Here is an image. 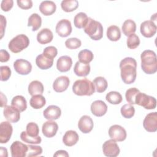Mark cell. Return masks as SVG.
<instances>
[{"label":"cell","instance_id":"8992f818","mask_svg":"<svg viewBox=\"0 0 157 157\" xmlns=\"http://www.w3.org/2000/svg\"><path fill=\"white\" fill-rule=\"evenodd\" d=\"M135 104L140 105L145 109H154L156 106V100L155 98L139 91L135 98Z\"/></svg>","mask_w":157,"mask_h":157},{"label":"cell","instance_id":"d590c367","mask_svg":"<svg viewBox=\"0 0 157 157\" xmlns=\"http://www.w3.org/2000/svg\"><path fill=\"white\" fill-rule=\"evenodd\" d=\"M105 99L111 104H119L121 102L123 98L121 94L117 91H112L108 93L105 96Z\"/></svg>","mask_w":157,"mask_h":157},{"label":"cell","instance_id":"f546056e","mask_svg":"<svg viewBox=\"0 0 157 157\" xmlns=\"http://www.w3.org/2000/svg\"><path fill=\"white\" fill-rule=\"evenodd\" d=\"M31 107L35 109H39L43 107L46 104V100L42 94H37L33 96L29 101Z\"/></svg>","mask_w":157,"mask_h":157},{"label":"cell","instance_id":"f907efd6","mask_svg":"<svg viewBox=\"0 0 157 157\" xmlns=\"http://www.w3.org/2000/svg\"><path fill=\"white\" fill-rule=\"evenodd\" d=\"M6 26V19L2 15H1V39L2 38Z\"/></svg>","mask_w":157,"mask_h":157},{"label":"cell","instance_id":"f1b7e54d","mask_svg":"<svg viewBox=\"0 0 157 157\" xmlns=\"http://www.w3.org/2000/svg\"><path fill=\"white\" fill-rule=\"evenodd\" d=\"M107 37L111 41H117L121 37V31L118 26L111 25L107 29Z\"/></svg>","mask_w":157,"mask_h":157},{"label":"cell","instance_id":"83f0119b","mask_svg":"<svg viewBox=\"0 0 157 157\" xmlns=\"http://www.w3.org/2000/svg\"><path fill=\"white\" fill-rule=\"evenodd\" d=\"M11 104L19 110L20 112L25 111L27 108L26 100L21 95H17L13 97L11 101Z\"/></svg>","mask_w":157,"mask_h":157},{"label":"cell","instance_id":"7a4b0ae2","mask_svg":"<svg viewBox=\"0 0 157 157\" xmlns=\"http://www.w3.org/2000/svg\"><path fill=\"white\" fill-rule=\"evenodd\" d=\"M140 59L141 67L145 73L153 74L157 71V60L155 52L151 50H144L141 53Z\"/></svg>","mask_w":157,"mask_h":157},{"label":"cell","instance_id":"7bdbcfd3","mask_svg":"<svg viewBox=\"0 0 157 157\" xmlns=\"http://www.w3.org/2000/svg\"><path fill=\"white\" fill-rule=\"evenodd\" d=\"M28 149L26 153V156L28 157L37 156L41 155L42 153V148L40 146L28 145Z\"/></svg>","mask_w":157,"mask_h":157},{"label":"cell","instance_id":"7c38bea8","mask_svg":"<svg viewBox=\"0 0 157 157\" xmlns=\"http://www.w3.org/2000/svg\"><path fill=\"white\" fill-rule=\"evenodd\" d=\"M13 128L9 121H2L0 124V143L6 144L10 139Z\"/></svg>","mask_w":157,"mask_h":157},{"label":"cell","instance_id":"6da1fadb","mask_svg":"<svg viewBox=\"0 0 157 157\" xmlns=\"http://www.w3.org/2000/svg\"><path fill=\"white\" fill-rule=\"evenodd\" d=\"M120 74L123 82L126 84H131L136 80L137 76V62L131 57H126L120 63Z\"/></svg>","mask_w":157,"mask_h":157},{"label":"cell","instance_id":"5b68a950","mask_svg":"<svg viewBox=\"0 0 157 157\" xmlns=\"http://www.w3.org/2000/svg\"><path fill=\"white\" fill-rule=\"evenodd\" d=\"M29 44V39L25 34H18L12 38L9 43V50L15 53H19L27 48Z\"/></svg>","mask_w":157,"mask_h":157},{"label":"cell","instance_id":"ac0fdd59","mask_svg":"<svg viewBox=\"0 0 157 157\" xmlns=\"http://www.w3.org/2000/svg\"><path fill=\"white\" fill-rule=\"evenodd\" d=\"M94 123L92 118L88 115L82 116L78 123V129L83 133L86 134L91 131L93 128Z\"/></svg>","mask_w":157,"mask_h":157},{"label":"cell","instance_id":"e0dca14e","mask_svg":"<svg viewBox=\"0 0 157 157\" xmlns=\"http://www.w3.org/2000/svg\"><path fill=\"white\" fill-rule=\"evenodd\" d=\"M70 83V80L67 76L62 75L57 77L53 83V88L57 93H61L66 91Z\"/></svg>","mask_w":157,"mask_h":157},{"label":"cell","instance_id":"ee69618b","mask_svg":"<svg viewBox=\"0 0 157 157\" xmlns=\"http://www.w3.org/2000/svg\"><path fill=\"white\" fill-rule=\"evenodd\" d=\"M82 45V42L80 39L76 37H71L65 41V45L69 49H77Z\"/></svg>","mask_w":157,"mask_h":157},{"label":"cell","instance_id":"7402d4cb","mask_svg":"<svg viewBox=\"0 0 157 157\" xmlns=\"http://www.w3.org/2000/svg\"><path fill=\"white\" fill-rule=\"evenodd\" d=\"M53 34L48 28L42 29L37 34V40L40 44H47L52 42Z\"/></svg>","mask_w":157,"mask_h":157},{"label":"cell","instance_id":"4316f807","mask_svg":"<svg viewBox=\"0 0 157 157\" xmlns=\"http://www.w3.org/2000/svg\"><path fill=\"white\" fill-rule=\"evenodd\" d=\"M43 84L39 80H33L28 85V92L31 96L42 94L44 93Z\"/></svg>","mask_w":157,"mask_h":157},{"label":"cell","instance_id":"f35d334b","mask_svg":"<svg viewBox=\"0 0 157 157\" xmlns=\"http://www.w3.org/2000/svg\"><path fill=\"white\" fill-rule=\"evenodd\" d=\"M121 115L125 118H132L135 113L134 107L130 104L123 105L120 110Z\"/></svg>","mask_w":157,"mask_h":157},{"label":"cell","instance_id":"c3c4849f","mask_svg":"<svg viewBox=\"0 0 157 157\" xmlns=\"http://www.w3.org/2000/svg\"><path fill=\"white\" fill-rule=\"evenodd\" d=\"M13 0H2L1 4V8L4 12L9 11L13 7Z\"/></svg>","mask_w":157,"mask_h":157},{"label":"cell","instance_id":"f6af8a7d","mask_svg":"<svg viewBox=\"0 0 157 157\" xmlns=\"http://www.w3.org/2000/svg\"><path fill=\"white\" fill-rule=\"evenodd\" d=\"M42 54L48 58L53 59L56 56L58 50L57 48L54 46H48L44 48Z\"/></svg>","mask_w":157,"mask_h":157},{"label":"cell","instance_id":"d6a6232c","mask_svg":"<svg viewBox=\"0 0 157 157\" xmlns=\"http://www.w3.org/2000/svg\"><path fill=\"white\" fill-rule=\"evenodd\" d=\"M88 18L87 15L84 12H79L77 13L74 18L75 26L79 29L83 28L88 21Z\"/></svg>","mask_w":157,"mask_h":157},{"label":"cell","instance_id":"e575fe53","mask_svg":"<svg viewBox=\"0 0 157 157\" xmlns=\"http://www.w3.org/2000/svg\"><path fill=\"white\" fill-rule=\"evenodd\" d=\"M61 7L66 12H73L78 7V2L77 0H63L61 1Z\"/></svg>","mask_w":157,"mask_h":157},{"label":"cell","instance_id":"4dcf8cb0","mask_svg":"<svg viewBox=\"0 0 157 157\" xmlns=\"http://www.w3.org/2000/svg\"><path fill=\"white\" fill-rule=\"evenodd\" d=\"M42 25V18L41 17L36 13L31 14L28 18V26H32V31H35L39 29Z\"/></svg>","mask_w":157,"mask_h":157},{"label":"cell","instance_id":"30bf717a","mask_svg":"<svg viewBox=\"0 0 157 157\" xmlns=\"http://www.w3.org/2000/svg\"><path fill=\"white\" fill-rule=\"evenodd\" d=\"M56 33L62 37L69 36L72 33V26L71 21L67 19L59 20L56 25Z\"/></svg>","mask_w":157,"mask_h":157},{"label":"cell","instance_id":"484cf974","mask_svg":"<svg viewBox=\"0 0 157 157\" xmlns=\"http://www.w3.org/2000/svg\"><path fill=\"white\" fill-rule=\"evenodd\" d=\"M74 72L77 76L86 77L90 72V66L89 64L77 61L74 67Z\"/></svg>","mask_w":157,"mask_h":157},{"label":"cell","instance_id":"7dc6e473","mask_svg":"<svg viewBox=\"0 0 157 157\" xmlns=\"http://www.w3.org/2000/svg\"><path fill=\"white\" fill-rule=\"evenodd\" d=\"M18 6L22 9H29L33 7V1L31 0H17Z\"/></svg>","mask_w":157,"mask_h":157},{"label":"cell","instance_id":"f5cc1de1","mask_svg":"<svg viewBox=\"0 0 157 157\" xmlns=\"http://www.w3.org/2000/svg\"><path fill=\"white\" fill-rule=\"evenodd\" d=\"M7 99L6 98V96L1 92V107H5L7 104Z\"/></svg>","mask_w":157,"mask_h":157},{"label":"cell","instance_id":"8d00e7d4","mask_svg":"<svg viewBox=\"0 0 157 157\" xmlns=\"http://www.w3.org/2000/svg\"><path fill=\"white\" fill-rule=\"evenodd\" d=\"M93 58L94 55L93 52L87 49L81 50L78 54V61L82 63L89 64L93 59Z\"/></svg>","mask_w":157,"mask_h":157},{"label":"cell","instance_id":"d4e9b609","mask_svg":"<svg viewBox=\"0 0 157 157\" xmlns=\"http://www.w3.org/2000/svg\"><path fill=\"white\" fill-rule=\"evenodd\" d=\"M36 64L40 69H48L53 66V59L48 58L42 53L37 56L36 58Z\"/></svg>","mask_w":157,"mask_h":157},{"label":"cell","instance_id":"74e56055","mask_svg":"<svg viewBox=\"0 0 157 157\" xmlns=\"http://www.w3.org/2000/svg\"><path fill=\"white\" fill-rule=\"evenodd\" d=\"M20 138L23 142L30 144H39L42 141L41 137L39 136L37 137H32L29 136L26 131H22L21 132Z\"/></svg>","mask_w":157,"mask_h":157},{"label":"cell","instance_id":"3957f363","mask_svg":"<svg viewBox=\"0 0 157 157\" xmlns=\"http://www.w3.org/2000/svg\"><path fill=\"white\" fill-rule=\"evenodd\" d=\"M72 91L77 96H91L95 92L93 83L86 78L76 80L72 85Z\"/></svg>","mask_w":157,"mask_h":157},{"label":"cell","instance_id":"836d02e7","mask_svg":"<svg viewBox=\"0 0 157 157\" xmlns=\"http://www.w3.org/2000/svg\"><path fill=\"white\" fill-rule=\"evenodd\" d=\"M95 90L98 93H103L104 92L108 86L107 82L106 79L103 77H96L93 82Z\"/></svg>","mask_w":157,"mask_h":157},{"label":"cell","instance_id":"5bb4252c","mask_svg":"<svg viewBox=\"0 0 157 157\" xmlns=\"http://www.w3.org/2000/svg\"><path fill=\"white\" fill-rule=\"evenodd\" d=\"M156 24L151 20H146L140 25V31L142 36L145 37H151L156 33Z\"/></svg>","mask_w":157,"mask_h":157},{"label":"cell","instance_id":"db71d44e","mask_svg":"<svg viewBox=\"0 0 157 157\" xmlns=\"http://www.w3.org/2000/svg\"><path fill=\"white\" fill-rule=\"evenodd\" d=\"M0 155L1 156H7V150L6 148H4L3 147H1L0 148Z\"/></svg>","mask_w":157,"mask_h":157},{"label":"cell","instance_id":"60d3db41","mask_svg":"<svg viewBox=\"0 0 157 157\" xmlns=\"http://www.w3.org/2000/svg\"><path fill=\"white\" fill-rule=\"evenodd\" d=\"M139 91H140L136 88H131L127 90L125 93L126 101L130 104H135V98Z\"/></svg>","mask_w":157,"mask_h":157},{"label":"cell","instance_id":"9c48e42d","mask_svg":"<svg viewBox=\"0 0 157 157\" xmlns=\"http://www.w3.org/2000/svg\"><path fill=\"white\" fill-rule=\"evenodd\" d=\"M144 129L150 132H156L157 130V112H151L147 114L143 121Z\"/></svg>","mask_w":157,"mask_h":157},{"label":"cell","instance_id":"ab89813d","mask_svg":"<svg viewBox=\"0 0 157 157\" xmlns=\"http://www.w3.org/2000/svg\"><path fill=\"white\" fill-rule=\"evenodd\" d=\"M140 39L137 35L136 34H132L129 35L127 39L126 44L127 46L129 49H135L140 44Z\"/></svg>","mask_w":157,"mask_h":157},{"label":"cell","instance_id":"b9f144b4","mask_svg":"<svg viewBox=\"0 0 157 157\" xmlns=\"http://www.w3.org/2000/svg\"><path fill=\"white\" fill-rule=\"evenodd\" d=\"M26 132L27 134L32 137H37L39 136V128L38 125L34 122H30L26 125Z\"/></svg>","mask_w":157,"mask_h":157},{"label":"cell","instance_id":"681fc988","mask_svg":"<svg viewBox=\"0 0 157 157\" xmlns=\"http://www.w3.org/2000/svg\"><path fill=\"white\" fill-rule=\"evenodd\" d=\"M10 59V55L6 50H0V61L1 63L7 62Z\"/></svg>","mask_w":157,"mask_h":157},{"label":"cell","instance_id":"bcb514c9","mask_svg":"<svg viewBox=\"0 0 157 157\" xmlns=\"http://www.w3.org/2000/svg\"><path fill=\"white\" fill-rule=\"evenodd\" d=\"M1 71V80L7 81L11 75V70L7 66H1L0 67Z\"/></svg>","mask_w":157,"mask_h":157},{"label":"cell","instance_id":"44dd1931","mask_svg":"<svg viewBox=\"0 0 157 157\" xmlns=\"http://www.w3.org/2000/svg\"><path fill=\"white\" fill-rule=\"evenodd\" d=\"M72 65V58L67 55L61 56L56 61V68L61 72H65L69 71Z\"/></svg>","mask_w":157,"mask_h":157},{"label":"cell","instance_id":"d6986e66","mask_svg":"<svg viewBox=\"0 0 157 157\" xmlns=\"http://www.w3.org/2000/svg\"><path fill=\"white\" fill-rule=\"evenodd\" d=\"M61 115V109L55 105L48 106L43 112L45 118L48 120H55L58 119Z\"/></svg>","mask_w":157,"mask_h":157},{"label":"cell","instance_id":"4fadbf2b","mask_svg":"<svg viewBox=\"0 0 157 157\" xmlns=\"http://www.w3.org/2000/svg\"><path fill=\"white\" fill-rule=\"evenodd\" d=\"M28 149L27 145L20 141H15L10 146L11 155L12 157H25Z\"/></svg>","mask_w":157,"mask_h":157},{"label":"cell","instance_id":"603a6c76","mask_svg":"<svg viewBox=\"0 0 157 157\" xmlns=\"http://www.w3.org/2000/svg\"><path fill=\"white\" fill-rule=\"evenodd\" d=\"M56 9V4L52 1H44L39 5V10L45 16L51 15Z\"/></svg>","mask_w":157,"mask_h":157},{"label":"cell","instance_id":"52a82bcc","mask_svg":"<svg viewBox=\"0 0 157 157\" xmlns=\"http://www.w3.org/2000/svg\"><path fill=\"white\" fill-rule=\"evenodd\" d=\"M102 151L104 155L108 157H116L120 152L118 144L115 140L112 139L106 140L103 144Z\"/></svg>","mask_w":157,"mask_h":157},{"label":"cell","instance_id":"8fae6325","mask_svg":"<svg viewBox=\"0 0 157 157\" xmlns=\"http://www.w3.org/2000/svg\"><path fill=\"white\" fill-rule=\"evenodd\" d=\"M15 71L20 75H27L31 72L32 65L30 62L24 59H18L13 63Z\"/></svg>","mask_w":157,"mask_h":157},{"label":"cell","instance_id":"816d5d0a","mask_svg":"<svg viewBox=\"0 0 157 157\" xmlns=\"http://www.w3.org/2000/svg\"><path fill=\"white\" fill-rule=\"evenodd\" d=\"M53 156H66V157H68L69 156V154L67 153V152L65 150H58L57 151H56V153L53 155Z\"/></svg>","mask_w":157,"mask_h":157},{"label":"cell","instance_id":"cb8c5ba5","mask_svg":"<svg viewBox=\"0 0 157 157\" xmlns=\"http://www.w3.org/2000/svg\"><path fill=\"white\" fill-rule=\"evenodd\" d=\"M78 139L79 137L76 131L69 130L65 132L63 137V142L67 147H72L77 143Z\"/></svg>","mask_w":157,"mask_h":157},{"label":"cell","instance_id":"277c9868","mask_svg":"<svg viewBox=\"0 0 157 157\" xmlns=\"http://www.w3.org/2000/svg\"><path fill=\"white\" fill-rule=\"evenodd\" d=\"M83 29L93 40H99L103 36V27L101 23L90 17L88 18V21Z\"/></svg>","mask_w":157,"mask_h":157},{"label":"cell","instance_id":"ffe728a7","mask_svg":"<svg viewBox=\"0 0 157 157\" xmlns=\"http://www.w3.org/2000/svg\"><path fill=\"white\" fill-rule=\"evenodd\" d=\"M91 113L96 117H102L105 114L107 111L106 104L101 100H96L91 105Z\"/></svg>","mask_w":157,"mask_h":157},{"label":"cell","instance_id":"9a60e30c","mask_svg":"<svg viewBox=\"0 0 157 157\" xmlns=\"http://www.w3.org/2000/svg\"><path fill=\"white\" fill-rule=\"evenodd\" d=\"M6 119L11 123H17L20 118V112L13 105H6L3 110Z\"/></svg>","mask_w":157,"mask_h":157},{"label":"cell","instance_id":"ba28073f","mask_svg":"<svg viewBox=\"0 0 157 157\" xmlns=\"http://www.w3.org/2000/svg\"><path fill=\"white\" fill-rule=\"evenodd\" d=\"M109 135L112 139L118 142L124 140L127 136L125 129L118 124H114L109 128Z\"/></svg>","mask_w":157,"mask_h":157},{"label":"cell","instance_id":"1f68e13d","mask_svg":"<svg viewBox=\"0 0 157 157\" xmlns=\"http://www.w3.org/2000/svg\"><path fill=\"white\" fill-rule=\"evenodd\" d=\"M121 29L123 34L126 36H129L136 32V24L132 20L128 19L124 21Z\"/></svg>","mask_w":157,"mask_h":157},{"label":"cell","instance_id":"2e32d148","mask_svg":"<svg viewBox=\"0 0 157 157\" xmlns=\"http://www.w3.org/2000/svg\"><path fill=\"white\" fill-rule=\"evenodd\" d=\"M58 129V124L52 120L45 121L42 127V131L44 136L48 138H51L55 136Z\"/></svg>","mask_w":157,"mask_h":157}]
</instances>
